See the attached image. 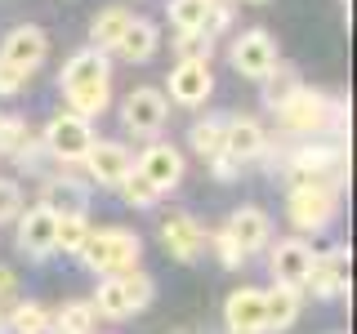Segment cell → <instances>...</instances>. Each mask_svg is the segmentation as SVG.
Here are the masks:
<instances>
[{"mask_svg":"<svg viewBox=\"0 0 357 334\" xmlns=\"http://www.w3.org/2000/svg\"><path fill=\"white\" fill-rule=\"evenodd\" d=\"M59 89H63V107L72 111V116L98 120L112 107V54L89 49V45L76 49L72 58L63 63Z\"/></svg>","mask_w":357,"mask_h":334,"instance_id":"1","label":"cell"},{"mask_svg":"<svg viewBox=\"0 0 357 334\" xmlns=\"http://www.w3.org/2000/svg\"><path fill=\"white\" fill-rule=\"evenodd\" d=\"M344 170H349V148H344V138H308V143H299V148L286 156L282 174L290 178V187H299V183L340 187Z\"/></svg>","mask_w":357,"mask_h":334,"instance_id":"2","label":"cell"},{"mask_svg":"<svg viewBox=\"0 0 357 334\" xmlns=\"http://www.w3.org/2000/svg\"><path fill=\"white\" fill-rule=\"evenodd\" d=\"M152 299H156V281L143 272V267H126V272L103 276L89 303H94V312L107 317V321H130V317H139Z\"/></svg>","mask_w":357,"mask_h":334,"instance_id":"3","label":"cell"},{"mask_svg":"<svg viewBox=\"0 0 357 334\" xmlns=\"http://www.w3.org/2000/svg\"><path fill=\"white\" fill-rule=\"evenodd\" d=\"M76 259L94 276L126 272V267H139V259H143V237L130 232V228H121V223H112V228H89V241Z\"/></svg>","mask_w":357,"mask_h":334,"instance_id":"4","label":"cell"},{"mask_svg":"<svg viewBox=\"0 0 357 334\" xmlns=\"http://www.w3.org/2000/svg\"><path fill=\"white\" fill-rule=\"evenodd\" d=\"M94 120H85V116H72V111H54L50 120H45V129H40V148L50 161H59V165H81L85 161V152L94 148Z\"/></svg>","mask_w":357,"mask_h":334,"instance_id":"5","label":"cell"},{"mask_svg":"<svg viewBox=\"0 0 357 334\" xmlns=\"http://www.w3.org/2000/svg\"><path fill=\"white\" fill-rule=\"evenodd\" d=\"M286 218L295 223V232H326L340 218V187L326 183H299L286 192Z\"/></svg>","mask_w":357,"mask_h":334,"instance_id":"6","label":"cell"},{"mask_svg":"<svg viewBox=\"0 0 357 334\" xmlns=\"http://www.w3.org/2000/svg\"><path fill=\"white\" fill-rule=\"evenodd\" d=\"M273 116H277V125H282L286 134H295V138H317V134H331V94L299 85L282 107H273Z\"/></svg>","mask_w":357,"mask_h":334,"instance_id":"7","label":"cell"},{"mask_svg":"<svg viewBox=\"0 0 357 334\" xmlns=\"http://www.w3.org/2000/svg\"><path fill=\"white\" fill-rule=\"evenodd\" d=\"M165 116H170V103H165V94L156 85L130 89L126 103H121V125H126V134H134V138H148V143L165 129Z\"/></svg>","mask_w":357,"mask_h":334,"instance_id":"8","label":"cell"},{"mask_svg":"<svg viewBox=\"0 0 357 334\" xmlns=\"http://www.w3.org/2000/svg\"><path fill=\"white\" fill-rule=\"evenodd\" d=\"M268 156V129L255 116H223V152L219 161H228L232 170L241 174V165H255Z\"/></svg>","mask_w":357,"mask_h":334,"instance_id":"9","label":"cell"},{"mask_svg":"<svg viewBox=\"0 0 357 334\" xmlns=\"http://www.w3.org/2000/svg\"><path fill=\"white\" fill-rule=\"evenodd\" d=\"M228 58H232V72H237V76H245V81L259 85L264 76L282 63V54H277V40L268 36L264 27H250V31H241V36L232 40Z\"/></svg>","mask_w":357,"mask_h":334,"instance_id":"10","label":"cell"},{"mask_svg":"<svg viewBox=\"0 0 357 334\" xmlns=\"http://www.w3.org/2000/svg\"><path fill=\"white\" fill-rule=\"evenodd\" d=\"M349 250L344 245H331V250H321V254H312V263H308V276H304V294L312 299H344L349 294Z\"/></svg>","mask_w":357,"mask_h":334,"instance_id":"11","label":"cell"},{"mask_svg":"<svg viewBox=\"0 0 357 334\" xmlns=\"http://www.w3.org/2000/svg\"><path fill=\"white\" fill-rule=\"evenodd\" d=\"M81 170H85V183H89V187H112V192H116L121 178L134 170V152L126 148V143L94 138V148L85 152Z\"/></svg>","mask_w":357,"mask_h":334,"instance_id":"12","label":"cell"},{"mask_svg":"<svg viewBox=\"0 0 357 334\" xmlns=\"http://www.w3.org/2000/svg\"><path fill=\"white\" fill-rule=\"evenodd\" d=\"M161 245L174 263H197L210 245V232L188 209H170V214H161Z\"/></svg>","mask_w":357,"mask_h":334,"instance_id":"13","label":"cell"},{"mask_svg":"<svg viewBox=\"0 0 357 334\" xmlns=\"http://www.w3.org/2000/svg\"><path fill=\"white\" fill-rule=\"evenodd\" d=\"M161 94L165 103L178 107H206L210 94H215V72H210V63H174Z\"/></svg>","mask_w":357,"mask_h":334,"instance_id":"14","label":"cell"},{"mask_svg":"<svg viewBox=\"0 0 357 334\" xmlns=\"http://www.w3.org/2000/svg\"><path fill=\"white\" fill-rule=\"evenodd\" d=\"M45 54H50V36H45V27H36V22H18V27H9V36L0 40V58L9 67H18L27 81L40 72Z\"/></svg>","mask_w":357,"mask_h":334,"instance_id":"15","label":"cell"},{"mask_svg":"<svg viewBox=\"0 0 357 334\" xmlns=\"http://www.w3.org/2000/svg\"><path fill=\"white\" fill-rule=\"evenodd\" d=\"M134 170H139L148 183L156 187V192H174L178 183H183V152L174 148V143H161V138H152L148 148H143L139 156H134Z\"/></svg>","mask_w":357,"mask_h":334,"instance_id":"16","label":"cell"},{"mask_svg":"<svg viewBox=\"0 0 357 334\" xmlns=\"http://www.w3.org/2000/svg\"><path fill=\"white\" fill-rule=\"evenodd\" d=\"M308 263H312V245H308L304 237H277L273 245H268V272H273L277 285L304 289Z\"/></svg>","mask_w":357,"mask_h":334,"instance_id":"17","label":"cell"},{"mask_svg":"<svg viewBox=\"0 0 357 334\" xmlns=\"http://www.w3.org/2000/svg\"><path fill=\"white\" fill-rule=\"evenodd\" d=\"M223 232L232 237V245H237L245 259H255L259 250H268V245H273V218H268V209H259V205L232 209L228 223H223Z\"/></svg>","mask_w":357,"mask_h":334,"instance_id":"18","label":"cell"},{"mask_svg":"<svg viewBox=\"0 0 357 334\" xmlns=\"http://www.w3.org/2000/svg\"><path fill=\"white\" fill-rule=\"evenodd\" d=\"M54 223L59 214L45 205H22L18 214V250L27 254V259H54Z\"/></svg>","mask_w":357,"mask_h":334,"instance_id":"19","label":"cell"},{"mask_svg":"<svg viewBox=\"0 0 357 334\" xmlns=\"http://www.w3.org/2000/svg\"><path fill=\"white\" fill-rule=\"evenodd\" d=\"M223 326L228 334H268L264 326V289L259 285H237L223 299Z\"/></svg>","mask_w":357,"mask_h":334,"instance_id":"20","label":"cell"},{"mask_svg":"<svg viewBox=\"0 0 357 334\" xmlns=\"http://www.w3.org/2000/svg\"><path fill=\"white\" fill-rule=\"evenodd\" d=\"M36 205L54 209V214H89V183L76 174H50L40 183Z\"/></svg>","mask_w":357,"mask_h":334,"instance_id":"21","label":"cell"},{"mask_svg":"<svg viewBox=\"0 0 357 334\" xmlns=\"http://www.w3.org/2000/svg\"><path fill=\"white\" fill-rule=\"evenodd\" d=\"M40 129L27 125V116H5V134H0V161H14V165H27L36 170L40 165Z\"/></svg>","mask_w":357,"mask_h":334,"instance_id":"22","label":"cell"},{"mask_svg":"<svg viewBox=\"0 0 357 334\" xmlns=\"http://www.w3.org/2000/svg\"><path fill=\"white\" fill-rule=\"evenodd\" d=\"M299 308H304V289H295V285H268L264 289V326L268 334H282L290 330L299 321Z\"/></svg>","mask_w":357,"mask_h":334,"instance_id":"23","label":"cell"},{"mask_svg":"<svg viewBox=\"0 0 357 334\" xmlns=\"http://www.w3.org/2000/svg\"><path fill=\"white\" fill-rule=\"evenodd\" d=\"M156 49H161V27H156L152 18H130L112 54H116L121 63H148Z\"/></svg>","mask_w":357,"mask_h":334,"instance_id":"24","label":"cell"},{"mask_svg":"<svg viewBox=\"0 0 357 334\" xmlns=\"http://www.w3.org/2000/svg\"><path fill=\"white\" fill-rule=\"evenodd\" d=\"M98 312L89 299H67L63 308H50V334H94Z\"/></svg>","mask_w":357,"mask_h":334,"instance_id":"25","label":"cell"},{"mask_svg":"<svg viewBox=\"0 0 357 334\" xmlns=\"http://www.w3.org/2000/svg\"><path fill=\"white\" fill-rule=\"evenodd\" d=\"M130 18H134V14H130L126 5H107V9H98V14L89 18V49H103V54H112Z\"/></svg>","mask_w":357,"mask_h":334,"instance_id":"26","label":"cell"},{"mask_svg":"<svg viewBox=\"0 0 357 334\" xmlns=\"http://www.w3.org/2000/svg\"><path fill=\"white\" fill-rule=\"evenodd\" d=\"M5 334H50V308L36 299H14L5 308Z\"/></svg>","mask_w":357,"mask_h":334,"instance_id":"27","label":"cell"},{"mask_svg":"<svg viewBox=\"0 0 357 334\" xmlns=\"http://www.w3.org/2000/svg\"><path fill=\"white\" fill-rule=\"evenodd\" d=\"M89 214H59V223H54V254H67V259H76V254L85 250L89 241Z\"/></svg>","mask_w":357,"mask_h":334,"instance_id":"28","label":"cell"},{"mask_svg":"<svg viewBox=\"0 0 357 334\" xmlns=\"http://www.w3.org/2000/svg\"><path fill=\"white\" fill-rule=\"evenodd\" d=\"M188 148H192L201 161H215V156L223 152V116H206V120H197L192 129H188Z\"/></svg>","mask_w":357,"mask_h":334,"instance_id":"29","label":"cell"},{"mask_svg":"<svg viewBox=\"0 0 357 334\" xmlns=\"http://www.w3.org/2000/svg\"><path fill=\"white\" fill-rule=\"evenodd\" d=\"M210 5H215V0H170V5H165V18H170L174 31H206Z\"/></svg>","mask_w":357,"mask_h":334,"instance_id":"30","label":"cell"},{"mask_svg":"<svg viewBox=\"0 0 357 334\" xmlns=\"http://www.w3.org/2000/svg\"><path fill=\"white\" fill-rule=\"evenodd\" d=\"M259 85H264V107H268V111H273V107H282V103H286V98H290V94H295V89H299V85H304V81H299V76H295V72H290V67H286V63H277V67H273V72H268V76H264V81H259Z\"/></svg>","mask_w":357,"mask_h":334,"instance_id":"31","label":"cell"},{"mask_svg":"<svg viewBox=\"0 0 357 334\" xmlns=\"http://www.w3.org/2000/svg\"><path fill=\"white\" fill-rule=\"evenodd\" d=\"M116 192H121V200H126V205H134V209H156V205H161V192H156V187H152L139 170H130L126 178H121Z\"/></svg>","mask_w":357,"mask_h":334,"instance_id":"32","label":"cell"},{"mask_svg":"<svg viewBox=\"0 0 357 334\" xmlns=\"http://www.w3.org/2000/svg\"><path fill=\"white\" fill-rule=\"evenodd\" d=\"M174 54H178V63H210L215 36H206V31H174Z\"/></svg>","mask_w":357,"mask_h":334,"instance_id":"33","label":"cell"},{"mask_svg":"<svg viewBox=\"0 0 357 334\" xmlns=\"http://www.w3.org/2000/svg\"><path fill=\"white\" fill-rule=\"evenodd\" d=\"M18 214H22V187L14 183V178L0 174V228H5V223H14Z\"/></svg>","mask_w":357,"mask_h":334,"instance_id":"34","label":"cell"},{"mask_svg":"<svg viewBox=\"0 0 357 334\" xmlns=\"http://www.w3.org/2000/svg\"><path fill=\"white\" fill-rule=\"evenodd\" d=\"M206 250H215V259L223 263V267H232V272H237V267L245 263V254L237 250V245H232V237H228V232H210V245H206Z\"/></svg>","mask_w":357,"mask_h":334,"instance_id":"35","label":"cell"},{"mask_svg":"<svg viewBox=\"0 0 357 334\" xmlns=\"http://www.w3.org/2000/svg\"><path fill=\"white\" fill-rule=\"evenodd\" d=\"M232 5H237V0H215V5H210V18H206V36H223V31L232 27Z\"/></svg>","mask_w":357,"mask_h":334,"instance_id":"36","label":"cell"},{"mask_svg":"<svg viewBox=\"0 0 357 334\" xmlns=\"http://www.w3.org/2000/svg\"><path fill=\"white\" fill-rule=\"evenodd\" d=\"M22 89H27V76L0 58V98H14V94H22Z\"/></svg>","mask_w":357,"mask_h":334,"instance_id":"37","label":"cell"},{"mask_svg":"<svg viewBox=\"0 0 357 334\" xmlns=\"http://www.w3.org/2000/svg\"><path fill=\"white\" fill-rule=\"evenodd\" d=\"M18 299V272L14 267H0V312Z\"/></svg>","mask_w":357,"mask_h":334,"instance_id":"38","label":"cell"},{"mask_svg":"<svg viewBox=\"0 0 357 334\" xmlns=\"http://www.w3.org/2000/svg\"><path fill=\"white\" fill-rule=\"evenodd\" d=\"M241 5H268V0H241Z\"/></svg>","mask_w":357,"mask_h":334,"instance_id":"39","label":"cell"},{"mask_svg":"<svg viewBox=\"0 0 357 334\" xmlns=\"http://www.w3.org/2000/svg\"><path fill=\"white\" fill-rule=\"evenodd\" d=\"M0 334H5V312H0Z\"/></svg>","mask_w":357,"mask_h":334,"instance_id":"40","label":"cell"},{"mask_svg":"<svg viewBox=\"0 0 357 334\" xmlns=\"http://www.w3.org/2000/svg\"><path fill=\"white\" fill-rule=\"evenodd\" d=\"M0 134H5V111H0Z\"/></svg>","mask_w":357,"mask_h":334,"instance_id":"41","label":"cell"},{"mask_svg":"<svg viewBox=\"0 0 357 334\" xmlns=\"http://www.w3.org/2000/svg\"><path fill=\"white\" fill-rule=\"evenodd\" d=\"M344 5H349V0H344Z\"/></svg>","mask_w":357,"mask_h":334,"instance_id":"42","label":"cell"}]
</instances>
